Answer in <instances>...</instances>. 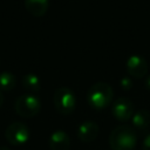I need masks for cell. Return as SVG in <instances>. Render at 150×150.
Listing matches in <instances>:
<instances>
[{
	"instance_id": "ac0fdd59",
	"label": "cell",
	"mask_w": 150,
	"mask_h": 150,
	"mask_svg": "<svg viewBox=\"0 0 150 150\" xmlns=\"http://www.w3.org/2000/svg\"><path fill=\"white\" fill-rule=\"evenodd\" d=\"M0 150H9L7 146H0Z\"/></svg>"
},
{
	"instance_id": "9c48e42d",
	"label": "cell",
	"mask_w": 150,
	"mask_h": 150,
	"mask_svg": "<svg viewBox=\"0 0 150 150\" xmlns=\"http://www.w3.org/2000/svg\"><path fill=\"white\" fill-rule=\"evenodd\" d=\"M48 145L50 150H69L70 139L68 134L63 130L54 131L48 139Z\"/></svg>"
},
{
	"instance_id": "2e32d148",
	"label": "cell",
	"mask_w": 150,
	"mask_h": 150,
	"mask_svg": "<svg viewBox=\"0 0 150 150\" xmlns=\"http://www.w3.org/2000/svg\"><path fill=\"white\" fill-rule=\"evenodd\" d=\"M144 84H145V88H146V89L150 91V75H149V76L145 79V81H144Z\"/></svg>"
},
{
	"instance_id": "5b68a950",
	"label": "cell",
	"mask_w": 150,
	"mask_h": 150,
	"mask_svg": "<svg viewBox=\"0 0 150 150\" xmlns=\"http://www.w3.org/2000/svg\"><path fill=\"white\" fill-rule=\"evenodd\" d=\"M5 137L12 145H22L29 139V129L22 122H13L6 128Z\"/></svg>"
},
{
	"instance_id": "ba28073f",
	"label": "cell",
	"mask_w": 150,
	"mask_h": 150,
	"mask_svg": "<svg viewBox=\"0 0 150 150\" xmlns=\"http://www.w3.org/2000/svg\"><path fill=\"white\" fill-rule=\"evenodd\" d=\"M98 131H100V128L96 122L86 121L79 125V128L76 130V135L80 141H82L84 143H89V142H93L97 137Z\"/></svg>"
},
{
	"instance_id": "52a82bcc",
	"label": "cell",
	"mask_w": 150,
	"mask_h": 150,
	"mask_svg": "<svg viewBox=\"0 0 150 150\" xmlns=\"http://www.w3.org/2000/svg\"><path fill=\"white\" fill-rule=\"evenodd\" d=\"M127 70L131 77L142 79L148 73V62L141 55H131L128 57L125 63Z\"/></svg>"
},
{
	"instance_id": "e0dca14e",
	"label": "cell",
	"mask_w": 150,
	"mask_h": 150,
	"mask_svg": "<svg viewBox=\"0 0 150 150\" xmlns=\"http://www.w3.org/2000/svg\"><path fill=\"white\" fill-rule=\"evenodd\" d=\"M2 103H4V95H2V93H1V90H0V108H1Z\"/></svg>"
},
{
	"instance_id": "277c9868",
	"label": "cell",
	"mask_w": 150,
	"mask_h": 150,
	"mask_svg": "<svg viewBox=\"0 0 150 150\" xmlns=\"http://www.w3.org/2000/svg\"><path fill=\"white\" fill-rule=\"evenodd\" d=\"M14 109L19 116L25 118H30L39 114L41 109V102L34 95H30V94L21 95L16 98Z\"/></svg>"
},
{
	"instance_id": "7c38bea8",
	"label": "cell",
	"mask_w": 150,
	"mask_h": 150,
	"mask_svg": "<svg viewBox=\"0 0 150 150\" xmlns=\"http://www.w3.org/2000/svg\"><path fill=\"white\" fill-rule=\"evenodd\" d=\"M22 86L26 90H28L30 93H36L41 88V82H40V79L35 74L29 73L22 77Z\"/></svg>"
},
{
	"instance_id": "30bf717a",
	"label": "cell",
	"mask_w": 150,
	"mask_h": 150,
	"mask_svg": "<svg viewBox=\"0 0 150 150\" xmlns=\"http://www.w3.org/2000/svg\"><path fill=\"white\" fill-rule=\"evenodd\" d=\"M25 7L33 16L40 18L46 14L49 7V0H25Z\"/></svg>"
},
{
	"instance_id": "8fae6325",
	"label": "cell",
	"mask_w": 150,
	"mask_h": 150,
	"mask_svg": "<svg viewBox=\"0 0 150 150\" xmlns=\"http://www.w3.org/2000/svg\"><path fill=\"white\" fill-rule=\"evenodd\" d=\"M131 121H132V125L136 129H139V130L146 129L150 124V112L145 109H141L132 115Z\"/></svg>"
},
{
	"instance_id": "4fadbf2b",
	"label": "cell",
	"mask_w": 150,
	"mask_h": 150,
	"mask_svg": "<svg viewBox=\"0 0 150 150\" xmlns=\"http://www.w3.org/2000/svg\"><path fill=\"white\" fill-rule=\"evenodd\" d=\"M16 84L15 76L9 71H4L0 74V90L4 91H11L14 89Z\"/></svg>"
},
{
	"instance_id": "6da1fadb",
	"label": "cell",
	"mask_w": 150,
	"mask_h": 150,
	"mask_svg": "<svg viewBox=\"0 0 150 150\" xmlns=\"http://www.w3.org/2000/svg\"><path fill=\"white\" fill-rule=\"evenodd\" d=\"M114 91L111 87L105 82H96L94 83L87 93V102L88 104L96 109L102 110L109 107L112 102Z\"/></svg>"
},
{
	"instance_id": "7a4b0ae2",
	"label": "cell",
	"mask_w": 150,
	"mask_h": 150,
	"mask_svg": "<svg viewBox=\"0 0 150 150\" xmlns=\"http://www.w3.org/2000/svg\"><path fill=\"white\" fill-rule=\"evenodd\" d=\"M136 144V132L129 125H118L110 132L109 145L112 150H132Z\"/></svg>"
},
{
	"instance_id": "8992f818",
	"label": "cell",
	"mask_w": 150,
	"mask_h": 150,
	"mask_svg": "<svg viewBox=\"0 0 150 150\" xmlns=\"http://www.w3.org/2000/svg\"><path fill=\"white\" fill-rule=\"evenodd\" d=\"M111 114L117 121L125 122L134 115V103L128 97H120L112 102Z\"/></svg>"
},
{
	"instance_id": "3957f363",
	"label": "cell",
	"mask_w": 150,
	"mask_h": 150,
	"mask_svg": "<svg viewBox=\"0 0 150 150\" xmlns=\"http://www.w3.org/2000/svg\"><path fill=\"white\" fill-rule=\"evenodd\" d=\"M53 102L55 109L62 115H69L76 107V95L68 87H60L54 91Z\"/></svg>"
},
{
	"instance_id": "9a60e30c",
	"label": "cell",
	"mask_w": 150,
	"mask_h": 150,
	"mask_svg": "<svg viewBox=\"0 0 150 150\" xmlns=\"http://www.w3.org/2000/svg\"><path fill=\"white\" fill-rule=\"evenodd\" d=\"M142 149H143V150H150V134L143 139Z\"/></svg>"
},
{
	"instance_id": "5bb4252c",
	"label": "cell",
	"mask_w": 150,
	"mask_h": 150,
	"mask_svg": "<svg viewBox=\"0 0 150 150\" xmlns=\"http://www.w3.org/2000/svg\"><path fill=\"white\" fill-rule=\"evenodd\" d=\"M120 84H121L122 89H124V90H129V89L132 87V81H131L129 77L125 76V77H123V79L121 80Z\"/></svg>"
}]
</instances>
